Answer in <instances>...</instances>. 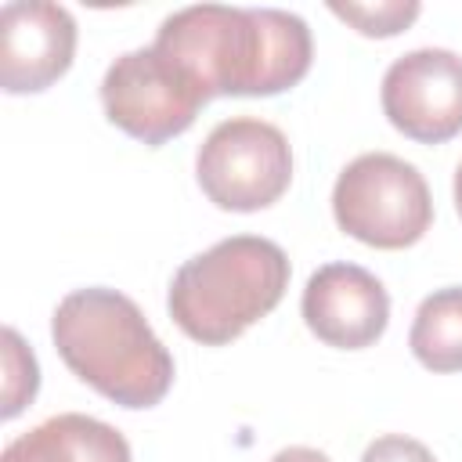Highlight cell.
<instances>
[{"label":"cell","instance_id":"3","mask_svg":"<svg viewBox=\"0 0 462 462\" xmlns=\"http://www.w3.org/2000/svg\"><path fill=\"white\" fill-rule=\"evenodd\" d=\"M289 274L292 267L278 242L231 235L177 267L166 307L188 339L224 346L282 303Z\"/></svg>","mask_w":462,"mask_h":462},{"label":"cell","instance_id":"8","mask_svg":"<svg viewBox=\"0 0 462 462\" xmlns=\"http://www.w3.org/2000/svg\"><path fill=\"white\" fill-rule=\"evenodd\" d=\"M76 54V18L61 4L14 0L0 11V87L36 94L61 79Z\"/></svg>","mask_w":462,"mask_h":462},{"label":"cell","instance_id":"14","mask_svg":"<svg viewBox=\"0 0 462 462\" xmlns=\"http://www.w3.org/2000/svg\"><path fill=\"white\" fill-rule=\"evenodd\" d=\"M361 462H437V458H433V451H430L422 440H415V437L383 433V437H375V440L365 448Z\"/></svg>","mask_w":462,"mask_h":462},{"label":"cell","instance_id":"11","mask_svg":"<svg viewBox=\"0 0 462 462\" xmlns=\"http://www.w3.org/2000/svg\"><path fill=\"white\" fill-rule=\"evenodd\" d=\"M408 346L430 372H462V285L437 289L419 303Z\"/></svg>","mask_w":462,"mask_h":462},{"label":"cell","instance_id":"15","mask_svg":"<svg viewBox=\"0 0 462 462\" xmlns=\"http://www.w3.org/2000/svg\"><path fill=\"white\" fill-rule=\"evenodd\" d=\"M271 462H328V455L318 448H282Z\"/></svg>","mask_w":462,"mask_h":462},{"label":"cell","instance_id":"7","mask_svg":"<svg viewBox=\"0 0 462 462\" xmlns=\"http://www.w3.org/2000/svg\"><path fill=\"white\" fill-rule=\"evenodd\" d=\"M393 130L419 144H444L462 134V58L444 47L401 54L379 90Z\"/></svg>","mask_w":462,"mask_h":462},{"label":"cell","instance_id":"10","mask_svg":"<svg viewBox=\"0 0 462 462\" xmlns=\"http://www.w3.org/2000/svg\"><path fill=\"white\" fill-rule=\"evenodd\" d=\"M0 462H134V455L116 426L94 415L61 411L14 437Z\"/></svg>","mask_w":462,"mask_h":462},{"label":"cell","instance_id":"5","mask_svg":"<svg viewBox=\"0 0 462 462\" xmlns=\"http://www.w3.org/2000/svg\"><path fill=\"white\" fill-rule=\"evenodd\" d=\"M195 177L213 206L256 213L285 195L292 180V148L274 123L235 116L206 134L195 155Z\"/></svg>","mask_w":462,"mask_h":462},{"label":"cell","instance_id":"13","mask_svg":"<svg viewBox=\"0 0 462 462\" xmlns=\"http://www.w3.org/2000/svg\"><path fill=\"white\" fill-rule=\"evenodd\" d=\"M328 11L343 22H350L361 36H397L401 29H408L419 18V4L415 0H383V4H339L332 0Z\"/></svg>","mask_w":462,"mask_h":462},{"label":"cell","instance_id":"16","mask_svg":"<svg viewBox=\"0 0 462 462\" xmlns=\"http://www.w3.org/2000/svg\"><path fill=\"white\" fill-rule=\"evenodd\" d=\"M455 209H458V217H462V162H458V170H455Z\"/></svg>","mask_w":462,"mask_h":462},{"label":"cell","instance_id":"2","mask_svg":"<svg viewBox=\"0 0 462 462\" xmlns=\"http://www.w3.org/2000/svg\"><path fill=\"white\" fill-rule=\"evenodd\" d=\"M51 339L76 379L123 408H152L173 386V357L141 307L105 285L69 292L51 318Z\"/></svg>","mask_w":462,"mask_h":462},{"label":"cell","instance_id":"6","mask_svg":"<svg viewBox=\"0 0 462 462\" xmlns=\"http://www.w3.org/2000/svg\"><path fill=\"white\" fill-rule=\"evenodd\" d=\"M206 101V90L159 47L119 54L101 79L105 116L123 134L152 148L184 134Z\"/></svg>","mask_w":462,"mask_h":462},{"label":"cell","instance_id":"4","mask_svg":"<svg viewBox=\"0 0 462 462\" xmlns=\"http://www.w3.org/2000/svg\"><path fill=\"white\" fill-rule=\"evenodd\" d=\"M339 231L375 249L415 245L433 224V199L422 173L390 152H365L343 166L332 188Z\"/></svg>","mask_w":462,"mask_h":462},{"label":"cell","instance_id":"1","mask_svg":"<svg viewBox=\"0 0 462 462\" xmlns=\"http://www.w3.org/2000/svg\"><path fill=\"white\" fill-rule=\"evenodd\" d=\"M206 97H271L310 72L314 43L300 14L278 7L199 4L162 18L155 43Z\"/></svg>","mask_w":462,"mask_h":462},{"label":"cell","instance_id":"12","mask_svg":"<svg viewBox=\"0 0 462 462\" xmlns=\"http://www.w3.org/2000/svg\"><path fill=\"white\" fill-rule=\"evenodd\" d=\"M40 386V365L14 328H4V419H14Z\"/></svg>","mask_w":462,"mask_h":462},{"label":"cell","instance_id":"9","mask_svg":"<svg viewBox=\"0 0 462 462\" xmlns=\"http://www.w3.org/2000/svg\"><path fill=\"white\" fill-rule=\"evenodd\" d=\"M300 310L321 343L361 350L386 332L390 296L372 271L357 263H325L307 278Z\"/></svg>","mask_w":462,"mask_h":462}]
</instances>
